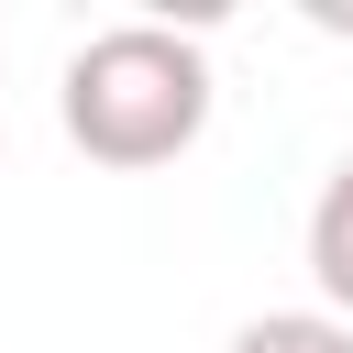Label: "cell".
Masks as SVG:
<instances>
[{
    "label": "cell",
    "instance_id": "cell-2",
    "mask_svg": "<svg viewBox=\"0 0 353 353\" xmlns=\"http://www.w3.org/2000/svg\"><path fill=\"white\" fill-rule=\"evenodd\" d=\"M309 276H320V309L331 320H353V154L320 176V199H309Z\"/></svg>",
    "mask_w": 353,
    "mask_h": 353
},
{
    "label": "cell",
    "instance_id": "cell-3",
    "mask_svg": "<svg viewBox=\"0 0 353 353\" xmlns=\"http://www.w3.org/2000/svg\"><path fill=\"white\" fill-rule=\"evenodd\" d=\"M221 353H353V320H331V309H265Z\"/></svg>",
    "mask_w": 353,
    "mask_h": 353
},
{
    "label": "cell",
    "instance_id": "cell-1",
    "mask_svg": "<svg viewBox=\"0 0 353 353\" xmlns=\"http://www.w3.org/2000/svg\"><path fill=\"white\" fill-rule=\"evenodd\" d=\"M55 121L110 176L176 165L210 132V44L176 33V22H99L55 77Z\"/></svg>",
    "mask_w": 353,
    "mask_h": 353
},
{
    "label": "cell",
    "instance_id": "cell-4",
    "mask_svg": "<svg viewBox=\"0 0 353 353\" xmlns=\"http://www.w3.org/2000/svg\"><path fill=\"white\" fill-rule=\"evenodd\" d=\"M309 22L320 33H353V0H309Z\"/></svg>",
    "mask_w": 353,
    "mask_h": 353
}]
</instances>
